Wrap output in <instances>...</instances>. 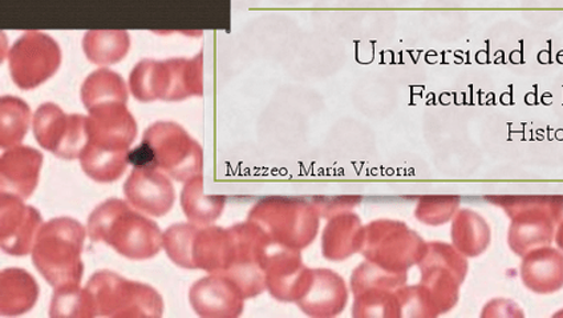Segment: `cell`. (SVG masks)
<instances>
[{
    "label": "cell",
    "instance_id": "cell-1",
    "mask_svg": "<svg viewBox=\"0 0 563 318\" xmlns=\"http://www.w3.org/2000/svg\"><path fill=\"white\" fill-rule=\"evenodd\" d=\"M418 285L405 286L402 316L437 317L450 311L459 301L468 263L456 248L445 243H428L424 257L418 264Z\"/></svg>",
    "mask_w": 563,
    "mask_h": 318
},
{
    "label": "cell",
    "instance_id": "cell-2",
    "mask_svg": "<svg viewBox=\"0 0 563 318\" xmlns=\"http://www.w3.org/2000/svg\"><path fill=\"white\" fill-rule=\"evenodd\" d=\"M88 232L93 241H102L132 260L152 259L164 246V234L156 222L118 199L95 209L88 220Z\"/></svg>",
    "mask_w": 563,
    "mask_h": 318
},
{
    "label": "cell",
    "instance_id": "cell-3",
    "mask_svg": "<svg viewBox=\"0 0 563 318\" xmlns=\"http://www.w3.org/2000/svg\"><path fill=\"white\" fill-rule=\"evenodd\" d=\"M86 228L69 218L42 226L32 250V262L55 289L79 286L82 276L81 252Z\"/></svg>",
    "mask_w": 563,
    "mask_h": 318
},
{
    "label": "cell",
    "instance_id": "cell-4",
    "mask_svg": "<svg viewBox=\"0 0 563 318\" xmlns=\"http://www.w3.org/2000/svg\"><path fill=\"white\" fill-rule=\"evenodd\" d=\"M486 199L501 207L511 220L508 243L518 256L552 244L555 227L563 219V196H490Z\"/></svg>",
    "mask_w": 563,
    "mask_h": 318
},
{
    "label": "cell",
    "instance_id": "cell-5",
    "mask_svg": "<svg viewBox=\"0 0 563 318\" xmlns=\"http://www.w3.org/2000/svg\"><path fill=\"white\" fill-rule=\"evenodd\" d=\"M134 167L166 172L173 179L187 183L201 176L202 151L194 139L175 123H157L145 132L143 143L130 152Z\"/></svg>",
    "mask_w": 563,
    "mask_h": 318
},
{
    "label": "cell",
    "instance_id": "cell-6",
    "mask_svg": "<svg viewBox=\"0 0 563 318\" xmlns=\"http://www.w3.org/2000/svg\"><path fill=\"white\" fill-rule=\"evenodd\" d=\"M319 211L297 197H267L252 209L249 220L257 222L273 244L287 250H303L317 238Z\"/></svg>",
    "mask_w": 563,
    "mask_h": 318
},
{
    "label": "cell",
    "instance_id": "cell-7",
    "mask_svg": "<svg viewBox=\"0 0 563 318\" xmlns=\"http://www.w3.org/2000/svg\"><path fill=\"white\" fill-rule=\"evenodd\" d=\"M134 97L141 101L183 100L202 94L201 56L194 61L141 62L131 75Z\"/></svg>",
    "mask_w": 563,
    "mask_h": 318
},
{
    "label": "cell",
    "instance_id": "cell-8",
    "mask_svg": "<svg viewBox=\"0 0 563 318\" xmlns=\"http://www.w3.org/2000/svg\"><path fill=\"white\" fill-rule=\"evenodd\" d=\"M87 289L92 297L96 316L159 317L162 296L148 285L130 282L117 273L101 271L89 279Z\"/></svg>",
    "mask_w": 563,
    "mask_h": 318
},
{
    "label": "cell",
    "instance_id": "cell-9",
    "mask_svg": "<svg viewBox=\"0 0 563 318\" xmlns=\"http://www.w3.org/2000/svg\"><path fill=\"white\" fill-rule=\"evenodd\" d=\"M428 243L405 222L377 220L364 227L362 252L367 262L407 275L424 257Z\"/></svg>",
    "mask_w": 563,
    "mask_h": 318
},
{
    "label": "cell",
    "instance_id": "cell-10",
    "mask_svg": "<svg viewBox=\"0 0 563 318\" xmlns=\"http://www.w3.org/2000/svg\"><path fill=\"white\" fill-rule=\"evenodd\" d=\"M407 275L389 272L373 263L357 266L351 277L355 317H401L402 289Z\"/></svg>",
    "mask_w": 563,
    "mask_h": 318
},
{
    "label": "cell",
    "instance_id": "cell-11",
    "mask_svg": "<svg viewBox=\"0 0 563 318\" xmlns=\"http://www.w3.org/2000/svg\"><path fill=\"white\" fill-rule=\"evenodd\" d=\"M34 132L44 150L67 161L80 157L89 142L88 118L67 117L59 107L49 103L37 110Z\"/></svg>",
    "mask_w": 563,
    "mask_h": 318
},
{
    "label": "cell",
    "instance_id": "cell-12",
    "mask_svg": "<svg viewBox=\"0 0 563 318\" xmlns=\"http://www.w3.org/2000/svg\"><path fill=\"white\" fill-rule=\"evenodd\" d=\"M60 65V50L55 41L41 33H27L10 53L12 79L23 90L46 81Z\"/></svg>",
    "mask_w": 563,
    "mask_h": 318
},
{
    "label": "cell",
    "instance_id": "cell-13",
    "mask_svg": "<svg viewBox=\"0 0 563 318\" xmlns=\"http://www.w3.org/2000/svg\"><path fill=\"white\" fill-rule=\"evenodd\" d=\"M0 234L2 248L12 256H24L34 250L37 233L42 228L41 213L25 206L22 197L2 193L0 196Z\"/></svg>",
    "mask_w": 563,
    "mask_h": 318
},
{
    "label": "cell",
    "instance_id": "cell-14",
    "mask_svg": "<svg viewBox=\"0 0 563 318\" xmlns=\"http://www.w3.org/2000/svg\"><path fill=\"white\" fill-rule=\"evenodd\" d=\"M128 202L151 216L168 213L175 202V188L162 171L134 167L124 186Z\"/></svg>",
    "mask_w": 563,
    "mask_h": 318
},
{
    "label": "cell",
    "instance_id": "cell-15",
    "mask_svg": "<svg viewBox=\"0 0 563 318\" xmlns=\"http://www.w3.org/2000/svg\"><path fill=\"white\" fill-rule=\"evenodd\" d=\"M246 296L232 278L223 275L205 277L190 289V304L202 317H239Z\"/></svg>",
    "mask_w": 563,
    "mask_h": 318
},
{
    "label": "cell",
    "instance_id": "cell-16",
    "mask_svg": "<svg viewBox=\"0 0 563 318\" xmlns=\"http://www.w3.org/2000/svg\"><path fill=\"white\" fill-rule=\"evenodd\" d=\"M311 270L306 268L296 250L282 248L267 256L266 289L279 301H296L305 295Z\"/></svg>",
    "mask_w": 563,
    "mask_h": 318
},
{
    "label": "cell",
    "instance_id": "cell-17",
    "mask_svg": "<svg viewBox=\"0 0 563 318\" xmlns=\"http://www.w3.org/2000/svg\"><path fill=\"white\" fill-rule=\"evenodd\" d=\"M349 300L343 278L329 270H311L305 295L297 303L306 315L334 317L342 314Z\"/></svg>",
    "mask_w": 563,
    "mask_h": 318
},
{
    "label": "cell",
    "instance_id": "cell-18",
    "mask_svg": "<svg viewBox=\"0 0 563 318\" xmlns=\"http://www.w3.org/2000/svg\"><path fill=\"white\" fill-rule=\"evenodd\" d=\"M43 156L36 150L19 147L5 152L0 163L2 193L27 199L40 180Z\"/></svg>",
    "mask_w": 563,
    "mask_h": 318
},
{
    "label": "cell",
    "instance_id": "cell-19",
    "mask_svg": "<svg viewBox=\"0 0 563 318\" xmlns=\"http://www.w3.org/2000/svg\"><path fill=\"white\" fill-rule=\"evenodd\" d=\"M521 278L525 286L536 294L559 292L563 288V252L548 245L525 254Z\"/></svg>",
    "mask_w": 563,
    "mask_h": 318
},
{
    "label": "cell",
    "instance_id": "cell-20",
    "mask_svg": "<svg viewBox=\"0 0 563 318\" xmlns=\"http://www.w3.org/2000/svg\"><path fill=\"white\" fill-rule=\"evenodd\" d=\"M364 227L355 213L344 211L331 216L322 239L323 254L332 262H341L362 251Z\"/></svg>",
    "mask_w": 563,
    "mask_h": 318
},
{
    "label": "cell",
    "instance_id": "cell-21",
    "mask_svg": "<svg viewBox=\"0 0 563 318\" xmlns=\"http://www.w3.org/2000/svg\"><path fill=\"white\" fill-rule=\"evenodd\" d=\"M40 288L30 273L9 268L0 277V311L4 316L25 314L34 307Z\"/></svg>",
    "mask_w": 563,
    "mask_h": 318
},
{
    "label": "cell",
    "instance_id": "cell-22",
    "mask_svg": "<svg viewBox=\"0 0 563 318\" xmlns=\"http://www.w3.org/2000/svg\"><path fill=\"white\" fill-rule=\"evenodd\" d=\"M453 246L465 257H476L490 244V228L482 216L471 209H463L452 224Z\"/></svg>",
    "mask_w": 563,
    "mask_h": 318
},
{
    "label": "cell",
    "instance_id": "cell-23",
    "mask_svg": "<svg viewBox=\"0 0 563 318\" xmlns=\"http://www.w3.org/2000/svg\"><path fill=\"white\" fill-rule=\"evenodd\" d=\"M181 205L187 218L197 226H210L220 218L225 199L221 196H205L201 176H196L185 184Z\"/></svg>",
    "mask_w": 563,
    "mask_h": 318
},
{
    "label": "cell",
    "instance_id": "cell-24",
    "mask_svg": "<svg viewBox=\"0 0 563 318\" xmlns=\"http://www.w3.org/2000/svg\"><path fill=\"white\" fill-rule=\"evenodd\" d=\"M82 101L88 111L101 105L112 103V101L125 103V83L120 75L108 72V69H100L89 76L82 86Z\"/></svg>",
    "mask_w": 563,
    "mask_h": 318
},
{
    "label": "cell",
    "instance_id": "cell-25",
    "mask_svg": "<svg viewBox=\"0 0 563 318\" xmlns=\"http://www.w3.org/2000/svg\"><path fill=\"white\" fill-rule=\"evenodd\" d=\"M85 50L89 61L110 65L123 59L130 50V36L124 31H92L85 37Z\"/></svg>",
    "mask_w": 563,
    "mask_h": 318
},
{
    "label": "cell",
    "instance_id": "cell-26",
    "mask_svg": "<svg viewBox=\"0 0 563 318\" xmlns=\"http://www.w3.org/2000/svg\"><path fill=\"white\" fill-rule=\"evenodd\" d=\"M53 317H96L93 301L88 289L80 286L56 289L51 304Z\"/></svg>",
    "mask_w": 563,
    "mask_h": 318
},
{
    "label": "cell",
    "instance_id": "cell-27",
    "mask_svg": "<svg viewBox=\"0 0 563 318\" xmlns=\"http://www.w3.org/2000/svg\"><path fill=\"white\" fill-rule=\"evenodd\" d=\"M197 224H176L164 233V248L169 257L183 268L194 270V243Z\"/></svg>",
    "mask_w": 563,
    "mask_h": 318
},
{
    "label": "cell",
    "instance_id": "cell-28",
    "mask_svg": "<svg viewBox=\"0 0 563 318\" xmlns=\"http://www.w3.org/2000/svg\"><path fill=\"white\" fill-rule=\"evenodd\" d=\"M30 110L23 101L15 98L2 100V147L15 145L29 130Z\"/></svg>",
    "mask_w": 563,
    "mask_h": 318
},
{
    "label": "cell",
    "instance_id": "cell-29",
    "mask_svg": "<svg viewBox=\"0 0 563 318\" xmlns=\"http://www.w3.org/2000/svg\"><path fill=\"white\" fill-rule=\"evenodd\" d=\"M459 206L456 196H426L421 197L415 215L424 224L437 227L450 221Z\"/></svg>",
    "mask_w": 563,
    "mask_h": 318
},
{
    "label": "cell",
    "instance_id": "cell-30",
    "mask_svg": "<svg viewBox=\"0 0 563 318\" xmlns=\"http://www.w3.org/2000/svg\"><path fill=\"white\" fill-rule=\"evenodd\" d=\"M360 200V197H331V199H317L313 206L317 207L319 213L331 218L336 213L350 211V208L356 207Z\"/></svg>",
    "mask_w": 563,
    "mask_h": 318
},
{
    "label": "cell",
    "instance_id": "cell-31",
    "mask_svg": "<svg viewBox=\"0 0 563 318\" xmlns=\"http://www.w3.org/2000/svg\"><path fill=\"white\" fill-rule=\"evenodd\" d=\"M555 243L559 245L560 250L563 251V219L561 220L559 228L555 231Z\"/></svg>",
    "mask_w": 563,
    "mask_h": 318
}]
</instances>
